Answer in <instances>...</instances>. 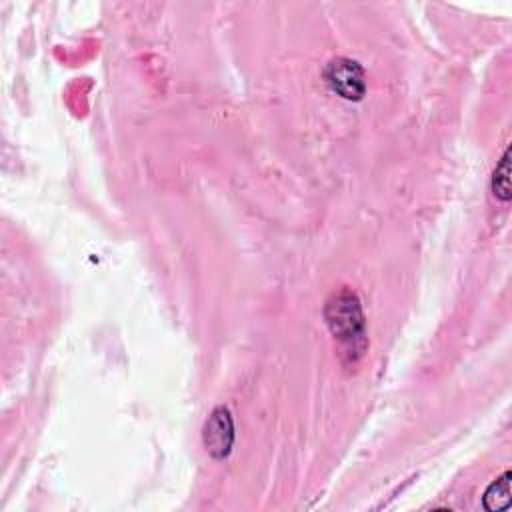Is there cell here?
I'll return each instance as SVG.
<instances>
[{"instance_id":"obj_4","label":"cell","mask_w":512,"mask_h":512,"mask_svg":"<svg viewBox=\"0 0 512 512\" xmlns=\"http://www.w3.org/2000/svg\"><path fill=\"white\" fill-rule=\"evenodd\" d=\"M510 470H506L502 476H498L484 492L482 506L488 512H500L510 506Z\"/></svg>"},{"instance_id":"obj_3","label":"cell","mask_w":512,"mask_h":512,"mask_svg":"<svg viewBox=\"0 0 512 512\" xmlns=\"http://www.w3.org/2000/svg\"><path fill=\"white\" fill-rule=\"evenodd\" d=\"M202 442L214 460H224L230 456L234 446V420L226 406H216L210 412L202 428Z\"/></svg>"},{"instance_id":"obj_2","label":"cell","mask_w":512,"mask_h":512,"mask_svg":"<svg viewBox=\"0 0 512 512\" xmlns=\"http://www.w3.org/2000/svg\"><path fill=\"white\" fill-rule=\"evenodd\" d=\"M324 82L328 88L338 94L344 100L358 102L366 94V78H364V68L346 56L332 58L324 66Z\"/></svg>"},{"instance_id":"obj_5","label":"cell","mask_w":512,"mask_h":512,"mask_svg":"<svg viewBox=\"0 0 512 512\" xmlns=\"http://www.w3.org/2000/svg\"><path fill=\"white\" fill-rule=\"evenodd\" d=\"M492 194L496 196V200L500 202H508L512 192H510V148L504 150L500 162L496 164L494 172H492V182H490Z\"/></svg>"},{"instance_id":"obj_1","label":"cell","mask_w":512,"mask_h":512,"mask_svg":"<svg viewBox=\"0 0 512 512\" xmlns=\"http://www.w3.org/2000/svg\"><path fill=\"white\" fill-rule=\"evenodd\" d=\"M324 320L330 334L346 348L360 352L364 348V312L358 296L344 288L334 292L324 304Z\"/></svg>"}]
</instances>
